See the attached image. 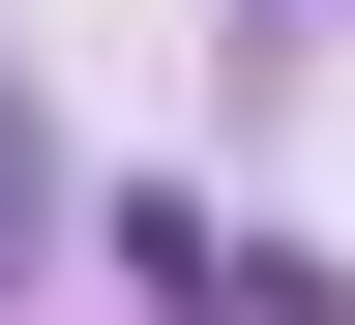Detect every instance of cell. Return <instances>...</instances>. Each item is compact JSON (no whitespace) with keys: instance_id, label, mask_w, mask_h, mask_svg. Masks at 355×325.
Returning a JSON list of instances; mask_svg holds the SVG:
<instances>
[]
</instances>
